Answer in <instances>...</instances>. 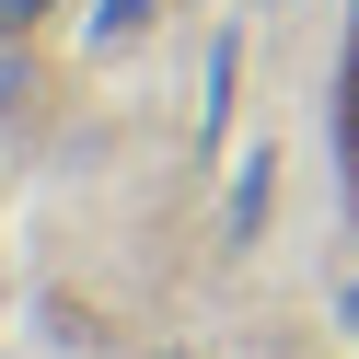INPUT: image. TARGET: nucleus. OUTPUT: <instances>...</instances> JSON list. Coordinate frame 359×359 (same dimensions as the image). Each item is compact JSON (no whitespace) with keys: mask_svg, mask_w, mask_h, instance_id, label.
<instances>
[{"mask_svg":"<svg viewBox=\"0 0 359 359\" xmlns=\"http://www.w3.org/2000/svg\"><path fill=\"white\" fill-rule=\"evenodd\" d=\"M266 197H278V151H243V174H232V209H220V232H232V243H255V232H266Z\"/></svg>","mask_w":359,"mask_h":359,"instance_id":"nucleus-1","label":"nucleus"},{"mask_svg":"<svg viewBox=\"0 0 359 359\" xmlns=\"http://www.w3.org/2000/svg\"><path fill=\"white\" fill-rule=\"evenodd\" d=\"M232 93H243V35H220L209 47V93H197V128H209V140L232 128Z\"/></svg>","mask_w":359,"mask_h":359,"instance_id":"nucleus-2","label":"nucleus"},{"mask_svg":"<svg viewBox=\"0 0 359 359\" xmlns=\"http://www.w3.org/2000/svg\"><path fill=\"white\" fill-rule=\"evenodd\" d=\"M151 12H163V0H93V58H104V47H128Z\"/></svg>","mask_w":359,"mask_h":359,"instance_id":"nucleus-3","label":"nucleus"},{"mask_svg":"<svg viewBox=\"0 0 359 359\" xmlns=\"http://www.w3.org/2000/svg\"><path fill=\"white\" fill-rule=\"evenodd\" d=\"M35 12H47V0H0V35H24V24H35Z\"/></svg>","mask_w":359,"mask_h":359,"instance_id":"nucleus-4","label":"nucleus"},{"mask_svg":"<svg viewBox=\"0 0 359 359\" xmlns=\"http://www.w3.org/2000/svg\"><path fill=\"white\" fill-rule=\"evenodd\" d=\"M336 325H348V336H359V290H336Z\"/></svg>","mask_w":359,"mask_h":359,"instance_id":"nucleus-5","label":"nucleus"}]
</instances>
